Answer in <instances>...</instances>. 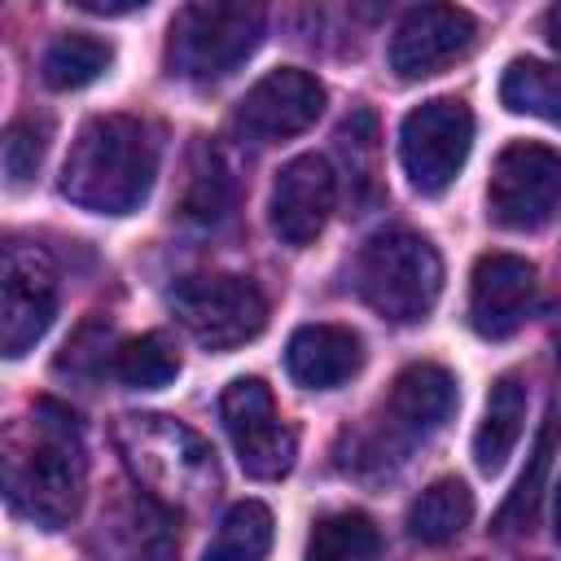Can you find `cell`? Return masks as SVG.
<instances>
[{
    "mask_svg": "<svg viewBox=\"0 0 561 561\" xmlns=\"http://www.w3.org/2000/svg\"><path fill=\"white\" fill-rule=\"evenodd\" d=\"M158 175V140L131 114H101L83 123L61 167V197L92 215L136 210Z\"/></svg>",
    "mask_w": 561,
    "mask_h": 561,
    "instance_id": "1",
    "label": "cell"
},
{
    "mask_svg": "<svg viewBox=\"0 0 561 561\" xmlns=\"http://www.w3.org/2000/svg\"><path fill=\"white\" fill-rule=\"evenodd\" d=\"M88 486V460L79 416L53 399L35 408V434L9 456V504L44 530H61L79 517Z\"/></svg>",
    "mask_w": 561,
    "mask_h": 561,
    "instance_id": "2",
    "label": "cell"
},
{
    "mask_svg": "<svg viewBox=\"0 0 561 561\" xmlns=\"http://www.w3.org/2000/svg\"><path fill=\"white\" fill-rule=\"evenodd\" d=\"M114 443L136 482L145 486V495H153L167 508L197 504L219 486L215 451L171 416H118Z\"/></svg>",
    "mask_w": 561,
    "mask_h": 561,
    "instance_id": "3",
    "label": "cell"
},
{
    "mask_svg": "<svg viewBox=\"0 0 561 561\" xmlns=\"http://www.w3.org/2000/svg\"><path fill=\"white\" fill-rule=\"evenodd\" d=\"M355 289L381 320L416 324L443 294V259L425 237L386 228L364 241L355 259Z\"/></svg>",
    "mask_w": 561,
    "mask_h": 561,
    "instance_id": "4",
    "label": "cell"
},
{
    "mask_svg": "<svg viewBox=\"0 0 561 561\" xmlns=\"http://www.w3.org/2000/svg\"><path fill=\"white\" fill-rule=\"evenodd\" d=\"M263 39V9L245 4V0H197L184 4L171 18V39H167V57L171 70L193 79V83H210L232 75Z\"/></svg>",
    "mask_w": 561,
    "mask_h": 561,
    "instance_id": "5",
    "label": "cell"
},
{
    "mask_svg": "<svg viewBox=\"0 0 561 561\" xmlns=\"http://www.w3.org/2000/svg\"><path fill=\"white\" fill-rule=\"evenodd\" d=\"M171 311L193 342L206 351H232L263 333L267 298L254 280L232 272H197L171 289Z\"/></svg>",
    "mask_w": 561,
    "mask_h": 561,
    "instance_id": "6",
    "label": "cell"
},
{
    "mask_svg": "<svg viewBox=\"0 0 561 561\" xmlns=\"http://www.w3.org/2000/svg\"><path fill=\"white\" fill-rule=\"evenodd\" d=\"M561 206V149L513 140L500 149L486 184V210L508 232L543 228Z\"/></svg>",
    "mask_w": 561,
    "mask_h": 561,
    "instance_id": "7",
    "label": "cell"
},
{
    "mask_svg": "<svg viewBox=\"0 0 561 561\" xmlns=\"http://www.w3.org/2000/svg\"><path fill=\"white\" fill-rule=\"evenodd\" d=\"M469 145H473V114L456 96L421 101L399 127L403 171H408L412 188L430 193V197L443 193L460 175V167L469 158Z\"/></svg>",
    "mask_w": 561,
    "mask_h": 561,
    "instance_id": "8",
    "label": "cell"
},
{
    "mask_svg": "<svg viewBox=\"0 0 561 561\" xmlns=\"http://www.w3.org/2000/svg\"><path fill=\"white\" fill-rule=\"evenodd\" d=\"M219 416H224L232 451L250 478L267 482V478L289 473V465L298 456V438L280 421L276 399L259 377H237L219 399Z\"/></svg>",
    "mask_w": 561,
    "mask_h": 561,
    "instance_id": "9",
    "label": "cell"
},
{
    "mask_svg": "<svg viewBox=\"0 0 561 561\" xmlns=\"http://www.w3.org/2000/svg\"><path fill=\"white\" fill-rule=\"evenodd\" d=\"M57 316V267L35 245L4 250V280H0V346L9 359L26 355Z\"/></svg>",
    "mask_w": 561,
    "mask_h": 561,
    "instance_id": "10",
    "label": "cell"
},
{
    "mask_svg": "<svg viewBox=\"0 0 561 561\" xmlns=\"http://www.w3.org/2000/svg\"><path fill=\"white\" fill-rule=\"evenodd\" d=\"M324 110V88L316 75L298 70V66H280L272 75H263L237 105L232 127L254 140V145H272V140H289L298 131H307Z\"/></svg>",
    "mask_w": 561,
    "mask_h": 561,
    "instance_id": "11",
    "label": "cell"
},
{
    "mask_svg": "<svg viewBox=\"0 0 561 561\" xmlns=\"http://www.w3.org/2000/svg\"><path fill=\"white\" fill-rule=\"evenodd\" d=\"M478 39V22L456 4H416L390 35V70L399 79H430L460 61Z\"/></svg>",
    "mask_w": 561,
    "mask_h": 561,
    "instance_id": "12",
    "label": "cell"
},
{
    "mask_svg": "<svg viewBox=\"0 0 561 561\" xmlns=\"http://www.w3.org/2000/svg\"><path fill=\"white\" fill-rule=\"evenodd\" d=\"M535 307V267L522 254H482L469 276V324L478 337H508Z\"/></svg>",
    "mask_w": 561,
    "mask_h": 561,
    "instance_id": "13",
    "label": "cell"
},
{
    "mask_svg": "<svg viewBox=\"0 0 561 561\" xmlns=\"http://www.w3.org/2000/svg\"><path fill=\"white\" fill-rule=\"evenodd\" d=\"M333 197H337V180H333L329 158L302 153L285 162L272 184V206H267L272 232L285 245H311L333 210Z\"/></svg>",
    "mask_w": 561,
    "mask_h": 561,
    "instance_id": "14",
    "label": "cell"
},
{
    "mask_svg": "<svg viewBox=\"0 0 561 561\" xmlns=\"http://www.w3.org/2000/svg\"><path fill=\"white\" fill-rule=\"evenodd\" d=\"M96 557L101 561H175L171 508L145 491L114 500L96 526Z\"/></svg>",
    "mask_w": 561,
    "mask_h": 561,
    "instance_id": "15",
    "label": "cell"
},
{
    "mask_svg": "<svg viewBox=\"0 0 561 561\" xmlns=\"http://www.w3.org/2000/svg\"><path fill=\"white\" fill-rule=\"evenodd\" d=\"M456 412V377L438 364H408L386 399V430L399 438H425Z\"/></svg>",
    "mask_w": 561,
    "mask_h": 561,
    "instance_id": "16",
    "label": "cell"
},
{
    "mask_svg": "<svg viewBox=\"0 0 561 561\" xmlns=\"http://www.w3.org/2000/svg\"><path fill=\"white\" fill-rule=\"evenodd\" d=\"M359 364H364V342L342 324H302L285 346V368L307 390H333L351 381Z\"/></svg>",
    "mask_w": 561,
    "mask_h": 561,
    "instance_id": "17",
    "label": "cell"
},
{
    "mask_svg": "<svg viewBox=\"0 0 561 561\" xmlns=\"http://www.w3.org/2000/svg\"><path fill=\"white\" fill-rule=\"evenodd\" d=\"M522 421H526V386L504 373L491 394H486V412H482V425L473 434V460L482 473H500L504 460L513 456L517 438H522Z\"/></svg>",
    "mask_w": 561,
    "mask_h": 561,
    "instance_id": "18",
    "label": "cell"
},
{
    "mask_svg": "<svg viewBox=\"0 0 561 561\" xmlns=\"http://www.w3.org/2000/svg\"><path fill=\"white\" fill-rule=\"evenodd\" d=\"M473 517V491L460 478H434L408 508V535L416 543H451Z\"/></svg>",
    "mask_w": 561,
    "mask_h": 561,
    "instance_id": "19",
    "label": "cell"
},
{
    "mask_svg": "<svg viewBox=\"0 0 561 561\" xmlns=\"http://www.w3.org/2000/svg\"><path fill=\"white\" fill-rule=\"evenodd\" d=\"M114 61V48L96 35H83V31H70V35H57L44 57H39V79L53 88V92H75V88H88L92 79L105 75V66Z\"/></svg>",
    "mask_w": 561,
    "mask_h": 561,
    "instance_id": "20",
    "label": "cell"
},
{
    "mask_svg": "<svg viewBox=\"0 0 561 561\" xmlns=\"http://www.w3.org/2000/svg\"><path fill=\"white\" fill-rule=\"evenodd\" d=\"M500 101L513 114L561 123V66H548V61H535V57H517L500 79Z\"/></svg>",
    "mask_w": 561,
    "mask_h": 561,
    "instance_id": "21",
    "label": "cell"
},
{
    "mask_svg": "<svg viewBox=\"0 0 561 561\" xmlns=\"http://www.w3.org/2000/svg\"><path fill=\"white\" fill-rule=\"evenodd\" d=\"M272 552V513L259 500H241L224 513L206 561H263Z\"/></svg>",
    "mask_w": 561,
    "mask_h": 561,
    "instance_id": "22",
    "label": "cell"
},
{
    "mask_svg": "<svg viewBox=\"0 0 561 561\" xmlns=\"http://www.w3.org/2000/svg\"><path fill=\"white\" fill-rule=\"evenodd\" d=\"M381 535L364 513H329L307 535V561H373Z\"/></svg>",
    "mask_w": 561,
    "mask_h": 561,
    "instance_id": "23",
    "label": "cell"
},
{
    "mask_svg": "<svg viewBox=\"0 0 561 561\" xmlns=\"http://www.w3.org/2000/svg\"><path fill=\"white\" fill-rule=\"evenodd\" d=\"M557 434H561V421H557V412H548V421H543V430H539V443H535V451H530V469L517 478L513 495L504 500V508H500V517H495V530H500V535L530 530L535 504H539V495H543V478H548V469H552Z\"/></svg>",
    "mask_w": 561,
    "mask_h": 561,
    "instance_id": "24",
    "label": "cell"
},
{
    "mask_svg": "<svg viewBox=\"0 0 561 561\" xmlns=\"http://www.w3.org/2000/svg\"><path fill=\"white\" fill-rule=\"evenodd\" d=\"M337 153L346 167V193L364 202L377 188V118L373 110H351L337 127Z\"/></svg>",
    "mask_w": 561,
    "mask_h": 561,
    "instance_id": "25",
    "label": "cell"
},
{
    "mask_svg": "<svg viewBox=\"0 0 561 561\" xmlns=\"http://www.w3.org/2000/svg\"><path fill=\"white\" fill-rule=\"evenodd\" d=\"M175 373H180V355L158 333L131 337V342H123L114 351V377L123 386H131V390H158V386L175 381Z\"/></svg>",
    "mask_w": 561,
    "mask_h": 561,
    "instance_id": "26",
    "label": "cell"
},
{
    "mask_svg": "<svg viewBox=\"0 0 561 561\" xmlns=\"http://www.w3.org/2000/svg\"><path fill=\"white\" fill-rule=\"evenodd\" d=\"M228 202H232V184H228L224 158L210 145H197L188 162V184H184V215L197 224H215L224 219Z\"/></svg>",
    "mask_w": 561,
    "mask_h": 561,
    "instance_id": "27",
    "label": "cell"
},
{
    "mask_svg": "<svg viewBox=\"0 0 561 561\" xmlns=\"http://www.w3.org/2000/svg\"><path fill=\"white\" fill-rule=\"evenodd\" d=\"M44 145H48V127L44 123H35V118L9 123V131H4V175H9L13 188H22L39 171Z\"/></svg>",
    "mask_w": 561,
    "mask_h": 561,
    "instance_id": "28",
    "label": "cell"
},
{
    "mask_svg": "<svg viewBox=\"0 0 561 561\" xmlns=\"http://www.w3.org/2000/svg\"><path fill=\"white\" fill-rule=\"evenodd\" d=\"M75 9H83V13H105V18H118V13H136V9H145V0H75Z\"/></svg>",
    "mask_w": 561,
    "mask_h": 561,
    "instance_id": "29",
    "label": "cell"
},
{
    "mask_svg": "<svg viewBox=\"0 0 561 561\" xmlns=\"http://www.w3.org/2000/svg\"><path fill=\"white\" fill-rule=\"evenodd\" d=\"M548 39H552V48L561 53V4L548 9Z\"/></svg>",
    "mask_w": 561,
    "mask_h": 561,
    "instance_id": "30",
    "label": "cell"
},
{
    "mask_svg": "<svg viewBox=\"0 0 561 561\" xmlns=\"http://www.w3.org/2000/svg\"><path fill=\"white\" fill-rule=\"evenodd\" d=\"M552 342H557V364H561V311H557V329H552Z\"/></svg>",
    "mask_w": 561,
    "mask_h": 561,
    "instance_id": "31",
    "label": "cell"
},
{
    "mask_svg": "<svg viewBox=\"0 0 561 561\" xmlns=\"http://www.w3.org/2000/svg\"><path fill=\"white\" fill-rule=\"evenodd\" d=\"M557 539H561V491H557Z\"/></svg>",
    "mask_w": 561,
    "mask_h": 561,
    "instance_id": "32",
    "label": "cell"
}]
</instances>
